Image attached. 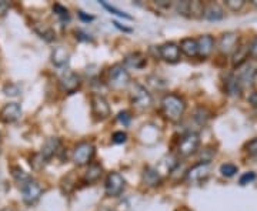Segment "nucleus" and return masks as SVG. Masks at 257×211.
<instances>
[{
    "mask_svg": "<svg viewBox=\"0 0 257 211\" xmlns=\"http://www.w3.org/2000/svg\"><path fill=\"white\" fill-rule=\"evenodd\" d=\"M157 53L167 63H177L180 59V46H177L173 42H169L159 47Z\"/></svg>",
    "mask_w": 257,
    "mask_h": 211,
    "instance_id": "11",
    "label": "nucleus"
},
{
    "mask_svg": "<svg viewBox=\"0 0 257 211\" xmlns=\"http://www.w3.org/2000/svg\"><path fill=\"white\" fill-rule=\"evenodd\" d=\"M143 183L149 185V187H157L162 183V177L159 174L156 168L153 167H146L145 173H143Z\"/></svg>",
    "mask_w": 257,
    "mask_h": 211,
    "instance_id": "19",
    "label": "nucleus"
},
{
    "mask_svg": "<svg viewBox=\"0 0 257 211\" xmlns=\"http://www.w3.org/2000/svg\"><path fill=\"white\" fill-rule=\"evenodd\" d=\"M79 16H80V19H83V20H86V22H90V20H93L92 16H86L83 12H79Z\"/></svg>",
    "mask_w": 257,
    "mask_h": 211,
    "instance_id": "42",
    "label": "nucleus"
},
{
    "mask_svg": "<svg viewBox=\"0 0 257 211\" xmlns=\"http://www.w3.org/2000/svg\"><path fill=\"white\" fill-rule=\"evenodd\" d=\"M146 57L140 53H130L124 57V67H127V69L142 70L146 66Z\"/></svg>",
    "mask_w": 257,
    "mask_h": 211,
    "instance_id": "17",
    "label": "nucleus"
},
{
    "mask_svg": "<svg viewBox=\"0 0 257 211\" xmlns=\"http://www.w3.org/2000/svg\"><path fill=\"white\" fill-rule=\"evenodd\" d=\"M224 89H226V93H227L229 96H233V97H239L240 94H241V90H243L239 79H237V76L234 73L229 74V76L226 77Z\"/></svg>",
    "mask_w": 257,
    "mask_h": 211,
    "instance_id": "16",
    "label": "nucleus"
},
{
    "mask_svg": "<svg viewBox=\"0 0 257 211\" xmlns=\"http://www.w3.org/2000/svg\"><path fill=\"white\" fill-rule=\"evenodd\" d=\"M180 50L183 52L187 57H194L199 56V46H197V39L187 37L180 42Z\"/></svg>",
    "mask_w": 257,
    "mask_h": 211,
    "instance_id": "18",
    "label": "nucleus"
},
{
    "mask_svg": "<svg viewBox=\"0 0 257 211\" xmlns=\"http://www.w3.org/2000/svg\"><path fill=\"white\" fill-rule=\"evenodd\" d=\"M117 120H119L120 123H123L124 126H128L130 124V120H132V116H130L128 111H121V113H119V116H117Z\"/></svg>",
    "mask_w": 257,
    "mask_h": 211,
    "instance_id": "37",
    "label": "nucleus"
},
{
    "mask_svg": "<svg viewBox=\"0 0 257 211\" xmlns=\"http://www.w3.org/2000/svg\"><path fill=\"white\" fill-rule=\"evenodd\" d=\"M248 53H250L251 57H256L257 59V37H254L250 42V45H248Z\"/></svg>",
    "mask_w": 257,
    "mask_h": 211,
    "instance_id": "38",
    "label": "nucleus"
},
{
    "mask_svg": "<svg viewBox=\"0 0 257 211\" xmlns=\"http://www.w3.org/2000/svg\"><path fill=\"white\" fill-rule=\"evenodd\" d=\"M226 6L233 12H237L244 6V2L243 0H226Z\"/></svg>",
    "mask_w": 257,
    "mask_h": 211,
    "instance_id": "32",
    "label": "nucleus"
},
{
    "mask_svg": "<svg viewBox=\"0 0 257 211\" xmlns=\"http://www.w3.org/2000/svg\"><path fill=\"white\" fill-rule=\"evenodd\" d=\"M237 42H239V36L233 32H227L220 36L217 47L223 55H230L237 50Z\"/></svg>",
    "mask_w": 257,
    "mask_h": 211,
    "instance_id": "12",
    "label": "nucleus"
},
{
    "mask_svg": "<svg viewBox=\"0 0 257 211\" xmlns=\"http://www.w3.org/2000/svg\"><path fill=\"white\" fill-rule=\"evenodd\" d=\"M248 55H250V53H248V46L237 47V50L233 53V60H231V63H233V66H236V67H240V66L246 63V59H247Z\"/></svg>",
    "mask_w": 257,
    "mask_h": 211,
    "instance_id": "24",
    "label": "nucleus"
},
{
    "mask_svg": "<svg viewBox=\"0 0 257 211\" xmlns=\"http://www.w3.org/2000/svg\"><path fill=\"white\" fill-rule=\"evenodd\" d=\"M211 173V165L210 163H197L194 164L192 168L187 170L186 173V181L189 184H202L204 183L209 177H210Z\"/></svg>",
    "mask_w": 257,
    "mask_h": 211,
    "instance_id": "4",
    "label": "nucleus"
},
{
    "mask_svg": "<svg viewBox=\"0 0 257 211\" xmlns=\"http://www.w3.org/2000/svg\"><path fill=\"white\" fill-rule=\"evenodd\" d=\"M197 46H199V57L206 59L211 55L214 49V39L210 35H203L197 39Z\"/></svg>",
    "mask_w": 257,
    "mask_h": 211,
    "instance_id": "15",
    "label": "nucleus"
},
{
    "mask_svg": "<svg viewBox=\"0 0 257 211\" xmlns=\"http://www.w3.org/2000/svg\"><path fill=\"white\" fill-rule=\"evenodd\" d=\"M59 147H60V140L59 138H49L46 143H45L43 148H42V154L46 157V158H50L52 156H55Z\"/></svg>",
    "mask_w": 257,
    "mask_h": 211,
    "instance_id": "23",
    "label": "nucleus"
},
{
    "mask_svg": "<svg viewBox=\"0 0 257 211\" xmlns=\"http://www.w3.org/2000/svg\"><path fill=\"white\" fill-rule=\"evenodd\" d=\"M239 79L241 87H250L254 84V80H256L257 76V67L251 63L246 62L244 65H241L240 67H237V73H234Z\"/></svg>",
    "mask_w": 257,
    "mask_h": 211,
    "instance_id": "10",
    "label": "nucleus"
},
{
    "mask_svg": "<svg viewBox=\"0 0 257 211\" xmlns=\"http://www.w3.org/2000/svg\"><path fill=\"white\" fill-rule=\"evenodd\" d=\"M194 120L199 123V124H206L207 123V120L210 119V113L207 109H204V107H197L196 111H194Z\"/></svg>",
    "mask_w": 257,
    "mask_h": 211,
    "instance_id": "26",
    "label": "nucleus"
},
{
    "mask_svg": "<svg viewBox=\"0 0 257 211\" xmlns=\"http://www.w3.org/2000/svg\"><path fill=\"white\" fill-rule=\"evenodd\" d=\"M107 82H109V86L114 90L124 89L130 83V74H128L127 69L123 65L111 66L110 70H109Z\"/></svg>",
    "mask_w": 257,
    "mask_h": 211,
    "instance_id": "3",
    "label": "nucleus"
},
{
    "mask_svg": "<svg viewBox=\"0 0 257 211\" xmlns=\"http://www.w3.org/2000/svg\"><path fill=\"white\" fill-rule=\"evenodd\" d=\"M203 13H204V8L200 2H190L189 3V16L199 18V16H203Z\"/></svg>",
    "mask_w": 257,
    "mask_h": 211,
    "instance_id": "27",
    "label": "nucleus"
},
{
    "mask_svg": "<svg viewBox=\"0 0 257 211\" xmlns=\"http://www.w3.org/2000/svg\"><path fill=\"white\" fill-rule=\"evenodd\" d=\"M35 30H36V33L40 37H43V39H46V40H53L56 37V33L52 30L50 28H47L46 25H42V23H36L35 26Z\"/></svg>",
    "mask_w": 257,
    "mask_h": 211,
    "instance_id": "25",
    "label": "nucleus"
},
{
    "mask_svg": "<svg viewBox=\"0 0 257 211\" xmlns=\"http://www.w3.org/2000/svg\"><path fill=\"white\" fill-rule=\"evenodd\" d=\"M199 146H200V136L194 131H190L180 138L179 146H177V153L182 157H189L197 151Z\"/></svg>",
    "mask_w": 257,
    "mask_h": 211,
    "instance_id": "5",
    "label": "nucleus"
},
{
    "mask_svg": "<svg viewBox=\"0 0 257 211\" xmlns=\"http://www.w3.org/2000/svg\"><path fill=\"white\" fill-rule=\"evenodd\" d=\"M22 116V107L18 103H9L0 110V120L3 123H13L20 119Z\"/></svg>",
    "mask_w": 257,
    "mask_h": 211,
    "instance_id": "14",
    "label": "nucleus"
},
{
    "mask_svg": "<svg viewBox=\"0 0 257 211\" xmlns=\"http://www.w3.org/2000/svg\"><path fill=\"white\" fill-rule=\"evenodd\" d=\"M113 141L116 143V144H121V143H124L126 140H127V134L126 133H123V131H116V133H113Z\"/></svg>",
    "mask_w": 257,
    "mask_h": 211,
    "instance_id": "35",
    "label": "nucleus"
},
{
    "mask_svg": "<svg viewBox=\"0 0 257 211\" xmlns=\"http://www.w3.org/2000/svg\"><path fill=\"white\" fill-rule=\"evenodd\" d=\"M94 153H96V150H94V146H93L92 143L82 141V143H79L77 146L74 147L72 158H73V161L77 165H84L92 160Z\"/></svg>",
    "mask_w": 257,
    "mask_h": 211,
    "instance_id": "6",
    "label": "nucleus"
},
{
    "mask_svg": "<svg viewBox=\"0 0 257 211\" xmlns=\"http://www.w3.org/2000/svg\"><path fill=\"white\" fill-rule=\"evenodd\" d=\"M53 12L56 13V16L60 19L62 22H69L70 20V15H69V10L63 8L62 5H59V3H56L55 6H53Z\"/></svg>",
    "mask_w": 257,
    "mask_h": 211,
    "instance_id": "28",
    "label": "nucleus"
},
{
    "mask_svg": "<svg viewBox=\"0 0 257 211\" xmlns=\"http://www.w3.org/2000/svg\"><path fill=\"white\" fill-rule=\"evenodd\" d=\"M20 191H22L23 201L26 202V204H33V202H36L40 198V195L43 193V188L35 180H29L28 183L20 185Z\"/></svg>",
    "mask_w": 257,
    "mask_h": 211,
    "instance_id": "9",
    "label": "nucleus"
},
{
    "mask_svg": "<svg viewBox=\"0 0 257 211\" xmlns=\"http://www.w3.org/2000/svg\"><path fill=\"white\" fill-rule=\"evenodd\" d=\"M184 110H186V103L180 96L170 93L162 99V111L167 120L179 121L184 114Z\"/></svg>",
    "mask_w": 257,
    "mask_h": 211,
    "instance_id": "1",
    "label": "nucleus"
},
{
    "mask_svg": "<svg viewBox=\"0 0 257 211\" xmlns=\"http://www.w3.org/2000/svg\"><path fill=\"white\" fill-rule=\"evenodd\" d=\"M19 93L18 86H13V84H10V90L9 89H6V94H9V96H16Z\"/></svg>",
    "mask_w": 257,
    "mask_h": 211,
    "instance_id": "39",
    "label": "nucleus"
},
{
    "mask_svg": "<svg viewBox=\"0 0 257 211\" xmlns=\"http://www.w3.org/2000/svg\"><path fill=\"white\" fill-rule=\"evenodd\" d=\"M12 171H13V177H15L19 183H20V185H22V184L28 183L29 180H32V178H30V177H29V175L26 174L22 168H19V167H13V170H12Z\"/></svg>",
    "mask_w": 257,
    "mask_h": 211,
    "instance_id": "30",
    "label": "nucleus"
},
{
    "mask_svg": "<svg viewBox=\"0 0 257 211\" xmlns=\"http://www.w3.org/2000/svg\"><path fill=\"white\" fill-rule=\"evenodd\" d=\"M59 83H60V89L64 93L72 94V93H74L80 87V83L82 82H80V77L76 73H73V72H66V73L62 74Z\"/></svg>",
    "mask_w": 257,
    "mask_h": 211,
    "instance_id": "13",
    "label": "nucleus"
},
{
    "mask_svg": "<svg viewBox=\"0 0 257 211\" xmlns=\"http://www.w3.org/2000/svg\"><path fill=\"white\" fill-rule=\"evenodd\" d=\"M9 9V5L6 2H0V16H3Z\"/></svg>",
    "mask_w": 257,
    "mask_h": 211,
    "instance_id": "41",
    "label": "nucleus"
},
{
    "mask_svg": "<svg viewBox=\"0 0 257 211\" xmlns=\"http://www.w3.org/2000/svg\"><path fill=\"white\" fill-rule=\"evenodd\" d=\"M130 101L138 110H146L152 106V94L147 92L145 86H142L139 83H132L130 84Z\"/></svg>",
    "mask_w": 257,
    "mask_h": 211,
    "instance_id": "2",
    "label": "nucleus"
},
{
    "mask_svg": "<svg viewBox=\"0 0 257 211\" xmlns=\"http://www.w3.org/2000/svg\"><path fill=\"white\" fill-rule=\"evenodd\" d=\"M246 151H247L250 156H257V137L253 138L250 143H247Z\"/></svg>",
    "mask_w": 257,
    "mask_h": 211,
    "instance_id": "36",
    "label": "nucleus"
},
{
    "mask_svg": "<svg viewBox=\"0 0 257 211\" xmlns=\"http://www.w3.org/2000/svg\"><path fill=\"white\" fill-rule=\"evenodd\" d=\"M46 157L43 156L42 153H39V154H35L33 158H32V161H30V164L33 165V168H36V170H40V168H43L45 164H46Z\"/></svg>",
    "mask_w": 257,
    "mask_h": 211,
    "instance_id": "31",
    "label": "nucleus"
},
{
    "mask_svg": "<svg viewBox=\"0 0 257 211\" xmlns=\"http://www.w3.org/2000/svg\"><path fill=\"white\" fill-rule=\"evenodd\" d=\"M124 187H126V180L123 178V175L116 173V171L109 173L107 178H106V184H104V190H106L107 195L117 197L123 193Z\"/></svg>",
    "mask_w": 257,
    "mask_h": 211,
    "instance_id": "8",
    "label": "nucleus"
},
{
    "mask_svg": "<svg viewBox=\"0 0 257 211\" xmlns=\"http://www.w3.org/2000/svg\"><path fill=\"white\" fill-rule=\"evenodd\" d=\"M101 173H103L101 165L97 164V163H92L89 165V168L86 170V173H84V181L87 184L96 183L101 177Z\"/></svg>",
    "mask_w": 257,
    "mask_h": 211,
    "instance_id": "20",
    "label": "nucleus"
},
{
    "mask_svg": "<svg viewBox=\"0 0 257 211\" xmlns=\"http://www.w3.org/2000/svg\"><path fill=\"white\" fill-rule=\"evenodd\" d=\"M237 171H239L237 165L231 164V163H224L220 165V173L224 177H233V175H236Z\"/></svg>",
    "mask_w": 257,
    "mask_h": 211,
    "instance_id": "29",
    "label": "nucleus"
},
{
    "mask_svg": "<svg viewBox=\"0 0 257 211\" xmlns=\"http://www.w3.org/2000/svg\"><path fill=\"white\" fill-rule=\"evenodd\" d=\"M256 180V174L253 173V171H248V173H244V174L240 177V184L241 185H246V184L251 183V181H254Z\"/></svg>",
    "mask_w": 257,
    "mask_h": 211,
    "instance_id": "34",
    "label": "nucleus"
},
{
    "mask_svg": "<svg viewBox=\"0 0 257 211\" xmlns=\"http://www.w3.org/2000/svg\"><path fill=\"white\" fill-rule=\"evenodd\" d=\"M204 18L207 19V20H210V22H217V20H221V19L224 18V12H223V9L219 5L211 3V5H209L204 9Z\"/></svg>",
    "mask_w": 257,
    "mask_h": 211,
    "instance_id": "21",
    "label": "nucleus"
},
{
    "mask_svg": "<svg viewBox=\"0 0 257 211\" xmlns=\"http://www.w3.org/2000/svg\"><path fill=\"white\" fill-rule=\"evenodd\" d=\"M99 211H116V210H113V208H109V207H104V208H100Z\"/></svg>",
    "mask_w": 257,
    "mask_h": 211,
    "instance_id": "43",
    "label": "nucleus"
},
{
    "mask_svg": "<svg viewBox=\"0 0 257 211\" xmlns=\"http://www.w3.org/2000/svg\"><path fill=\"white\" fill-rule=\"evenodd\" d=\"M90 103H92V113L96 120H104L110 116V104L101 94L97 93L92 94Z\"/></svg>",
    "mask_w": 257,
    "mask_h": 211,
    "instance_id": "7",
    "label": "nucleus"
},
{
    "mask_svg": "<svg viewBox=\"0 0 257 211\" xmlns=\"http://www.w3.org/2000/svg\"><path fill=\"white\" fill-rule=\"evenodd\" d=\"M101 5H103V8H106V9L109 10V12H111V13H114V15H117V16H120V18L132 19V18H130V16H128L127 13H124V12H121V10L116 9V8H113V6H110V5H107V3H104V2H101Z\"/></svg>",
    "mask_w": 257,
    "mask_h": 211,
    "instance_id": "33",
    "label": "nucleus"
},
{
    "mask_svg": "<svg viewBox=\"0 0 257 211\" xmlns=\"http://www.w3.org/2000/svg\"><path fill=\"white\" fill-rule=\"evenodd\" d=\"M248 101H250V104H251L253 107H256V109H257V92L251 93V94H250V97H248Z\"/></svg>",
    "mask_w": 257,
    "mask_h": 211,
    "instance_id": "40",
    "label": "nucleus"
},
{
    "mask_svg": "<svg viewBox=\"0 0 257 211\" xmlns=\"http://www.w3.org/2000/svg\"><path fill=\"white\" fill-rule=\"evenodd\" d=\"M251 3H253V5H254V6H257V0H253V2H251Z\"/></svg>",
    "mask_w": 257,
    "mask_h": 211,
    "instance_id": "44",
    "label": "nucleus"
},
{
    "mask_svg": "<svg viewBox=\"0 0 257 211\" xmlns=\"http://www.w3.org/2000/svg\"><path fill=\"white\" fill-rule=\"evenodd\" d=\"M52 62H53V65L59 66V67L64 66L69 62V52L62 46L56 47L52 53Z\"/></svg>",
    "mask_w": 257,
    "mask_h": 211,
    "instance_id": "22",
    "label": "nucleus"
}]
</instances>
